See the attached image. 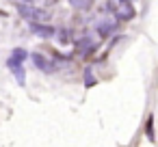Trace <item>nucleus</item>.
<instances>
[{
    "instance_id": "f257e3e1",
    "label": "nucleus",
    "mask_w": 158,
    "mask_h": 147,
    "mask_svg": "<svg viewBox=\"0 0 158 147\" xmlns=\"http://www.w3.org/2000/svg\"><path fill=\"white\" fill-rule=\"evenodd\" d=\"M22 13L26 15V18H31V20H39V22H44L48 15L46 13H39V9H35V7H22Z\"/></svg>"
},
{
    "instance_id": "f03ea898",
    "label": "nucleus",
    "mask_w": 158,
    "mask_h": 147,
    "mask_svg": "<svg viewBox=\"0 0 158 147\" xmlns=\"http://www.w3.org/2000/svg\"><path fill=\"white\" fill-rule=\"evenodd\" d=\"M117 15H119V18H123V20H130V18H132V7H130L128 2H123V5L119 7Z\"/></svg>"
},
{
    "instance_id": "7ed1b4c3",
    "label": "nucleus",
    "mask_w": 158,
    "mask_h": 147,
    "mask_svg": "<svg viewBox=\"0 0 158 147\" xmlns=\"http://www.w3.org/2000/svg\"><path fill=\"white\" fill-rule=\"evenodd\" d=\"M69 5L74 7V9H89L91 5H93V0H69Z\"/></svg>"
},
{
    "instance_id": "20e7f679",
    "label": "nucleus",
    "mask_w": 158,
    "mask_h": 147,
    "mask_svg": "<svg viewBox=\"0 0 158 147\" xmlns=\"http://www.w3.org/2000/svg\"><path fill=\"white\" fill-rule=\"evenodd\" d=\"M33 61H35V65L39 67V69H50V65H48V61L41 56V54H33Z\"/></svg>"
},
{
    "instance_id": "39448f33",
    "label": "nucleus",
    "mask_w": 158,
    "mask_h": 147,
    "mask_svg": "<svg viewBox=\"0 0 158 147\" xmlns=\"http://www.w3.org/2000/svg\"><path fill=\"white\" fill-rule=\"evenodd\" d=\"M24 56H26V52H24V50H15V52H13V56L9 59V63H22V61H24Z\"/></svg>"
},
{
    "instance_id": "423d86ee",
    "label": "nucleus",
    "mask_w": 158,
    "mask_h": 147,
    "mask_svg": "<svg viewBox=\"0 0 158 147\" xmlns=\"http://www.w3.org/2000/svg\"><path fill=\"white\" fill-rule=\"evenodd\" d=\"M113 28V22H104V24H98V33L100 35H108Z\"/></svg>"
}]
</instances>
